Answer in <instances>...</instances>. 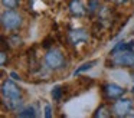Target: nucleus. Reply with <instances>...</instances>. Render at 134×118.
Returning <instances> with one entry per match:
<instances>
[{
  "mask_svg": "<svg viewBox=\"0 0 134 118\" xmlns=\"http://www.w3.org/2000/svg\"><path fill=\"white\" fill-rule=\"evenodd\" d=\"M110 66H124V68L134 66V49L121 50V52L114 53Z\"/></svg>",
  "mask_w": 134,
  "mask_h": 118,
  "instance_id": "obj_1",
  "label": "nucleus"
},
{
  "mask_svg": "<svg viewBox=\"0 0 134 118\" xmlns=\"http://www.w3.org/2000/svg\"><path fill=\"white\" fill-rule=\"evenodd\" d=\"M2 94L9 102H20V89L13 81H4L2 85Z\"/></svg>",
  "mask_w": 134,
  "mask_h": 118,
  "instance_id": "obj_2",
  "label": "nucleus"
},
{
  "mask_svg": "<svg viewBox=\"0 0 134 118\" xmlns=\"http://www.w3.org/2000/svg\"><path fill=\"white\" fill-rule=\"evenodd\" d=\"M22 23V17L19 13H16L13 9H10V10L4 12L3 14H2V25H3L4 29H7V30H15V29H18L19 26H20Z\"/></svg>",
  "mask_w": 134,
  "mask_h": 118,
  "instance_id": "obj_3",
  "label": "nucleus"
},
{
  "mask_svg": "<svg viewBox=\"0 0 134 118\" xmlns=\"http://www.w3.org/2000/svg\"><path fill=\"white\" fill-rule=\"evenodd\" d=\"M45 62L51 69H61L65 65V58L61 50L58 49H49L45 56Z\"/></svg>",
  "mask_w": 134,
  "mask_h": 118,
  "instance_id": "obj_4",
  "label": "nucleus"
},
{
  "mask_svg": "<svg viewBox=\"0 0 134 118\" xmlns=\"http://www.w3.org/2000/svg\"><path fill=\"white\" fill-rule=\"evenodd\" d=\"M133 102L130 99H118L113 105V114L115 117H127L133 114Z\"/></svg>",
  "mask_w": 134,
  "mask_h": 118,
  "instance_id": "obj_5",
  "label": "nucleus"
},
{
  "mask_svg": "<svg viewBox=\"0 0 134 118\" xmlns=\"http://www.w3.org/2000/svg\"><path fill=\"white\" fill-rule=\"evenodd\" d=\"M102 91H104L105 98H108V99H118L124 94V88H121L120 85H115V83H107V85H104Z\"/></svg>",
  "mask_w": 134,
  "mask_h": 118,
  "instance_id": "obj_6",
  "label": "nucleus"
},
{
  "mask_svg": "<svg viewBox=\"0 0 134 118\" xmlns=\"http://www.w3.org/2000/svg\"><path fill=\"white\" fill-rule=\"evenodd\" d=\"M68 40H69L72 45H78L81 42H87L88 40V32L84 29H74L69 30L68 33Z\"/></svg>",
  "mask_w": 134,
  "mask_h": 118,
  "instance_id": "obj_7",
  "label": "nucleus"
},
{
  "mask_svg": "<svg viewBox=\"0 0 134 118\" xmlns=\"http://www.w3.org/2000/svg\"><path fill=\"white\" fill-rule=\"evenodd\" d=\"M69 10L74 16H84L85 14V7L81 0H72L69 3Z\"/></svg>",
  "mask_w": 134,
  "mask_h": 118,
  "instance_id": "obj_8",
  "label": "nucleus"
},
{
  "mask_svg": "<svg viewBox=\"0 0 134 118\" xmlns=\"http://www.w3.org/2000/svg\"><path fill=\"white\" fill-rule=\"evenodd\" d=\"M130 49H134V42H128V43L120 42L114 46V49L111 50V55L117 53V52H121V50H130Z\"/></svg>",
  "mask_w": 134,
  "mask_h": 118,
  "instance_id": "obj_9",
  "label": "nucleus"
},
{
  "mask_svg": "<svg viewBox=\"0 0 134 118\" xmlns=\"http://www.w3.org/2000/svg\"><path fill=\"white\" fill-rule=\"evenodd\" d=\"M95 63H98V60H97V59H94V60H90V62H85V63H82L81 66H78V68L75 69V72H74V75L76 76V75H79L81 72H84V71H88V69H91L94 65H95Z\"/></svg>",
  "mask_w": 134,
  "mask_h": 118,
  "instance_id": "obj_10",
  "label": "nucleus"
},
{
  "mask_svg": "<svg viewBox=\"0 0 134 118\" xmlns=\"http://www.w3.org/2000/svg\"><path fill=\"white\" fill-rule=\"evenodd\" d=\"M111 115V111H108V108L105 105H101L98 109H97V112L94 114V117L98 118V117H110Z\"/></svg>",
  "mask_w": 134,
  "mask_h": 118,
  "instance_id": "obj_11",
  "label": "nucleus"
},
{
  "mask_svg": "<svg viewBox=\"0 0 134 118\" xmlns=\"http://www.w3.org/2000/svg\"><path fill=\"white\" fill-rule=\"evenodd\" d=\"M62 95H64V91H62L61 86H55L52 89V98L55 101H61L62 99Z\"/></svg>",
  "mask_w": 134,
  "mask_h": 118,
  "instance_id": "obj_12",
  "label": "nucleus"
},
{
  "mask_svg": "<svg viewBox=\"0 0 134 118\" xmlns=\"http://www.w3.org/2000/svg\"><path fill=\"white\" fill-rule=\"evenodd\" d=\"M99 7V2L98 0H88V13H95V10Z\"/></svg>",
  "mask_w": 134,
  "mask_h": 118,
  "instance_id": "obj_13",
  "label": "nucleus"
},
{
  "mask_svg": "<svg viewBox=\"0 0 134 118\" xmlns=\"http://www.w3.org/2000/svg\"><path fill=\"white\" fill-rule=\"evenodd\" d=\"M19 2L20 0H2V4L7 9H16L19 6Z\"/></svg>",
  "mask_w": 134,
  "mask_h": 118,
  "instance_id": "obj_14",
  "label": "nucleus"
},
{
  "mask_svg": "<svg viewBox=\"0 0 134 118\" xmlns=\"http://www.w3.org/2000/svg\"><path fill=\"white\" fill-rule=\"evenodd\" d=\"M18 115L19 117H35L36 112H35L33 108H26V109H23V111H20Z\"/></svg>",
  "mask_w": 134,
  "mask_h": 118,
  "instance_id": "obj_15",
  "label": "nucleus"
},
{
  "mask_svg": "<svg viewBox=\"0 0 134 118\" xmlns=\"http://www.w3.org/2000/svg\"><path fill=\"white\" fill-rule=\"evenodd\" d=\"M10 39L13 40V42H12V45H13V46L20 45V42H22V40H20V37H18V36H13V37H10Z\"/></svg>",
  "mask_w": 134,
  "mask_h": 118,
  "instance_id": "obj_16",
  "label": "nucleus"
},
{
  "mask_svg": "<svg viewBox=\"0 0 134 118\" xmlns=\"http://www.w3.org/2000/svg\"><path fill=\"white\" fill-rule=\"evenodd\" d=\"M45 117H46V118H51V117H52V112H51V106H49V105L45 106Z\"/></svg>",
  "mask_w": 134,
  "mask_h": 118,
  "instance_id": "obj_17",
  "label": "nucleus"
},
{
  "mask_svg": "<svg viewBox=\"0 0 134 118\" xmlns=\"http://www.w3.org/2000/svg\"><path fill=\"white\" fill-rule=\"evenodd\" d=\"M111 3H115V4H122V3H127L128 0H108Z\"/></svg>",
  "mask_w": 134,
  "mask_h": 118,
  "instance_id": "obj_18",
  "label": "nucleus"
},
{
  "mask_svg": "<svg viewBox=\"0 0 134 118\" xmlns=\"http://www.w3.org/2000/svg\"><path fill=\"white\" fill-rule=\"evenodd\" d=\"M6 63V52L2 50V65H4Z\"/></svg>",
  "mask_w": 134,
  "mask_h": 118,
  "instance_id": "obj_19",
  "label": "nucleus"
},
{
  "mask_svg": "<svg viewBox=\"0 0 134 118\" xmlns=\"http://www.w3.org/2000/svg\"><path fill=\"white\" fill-rule=\"evenodd\" d=\"M12 76L15 78V79H19V76H18V75H16V74H15V72H13V74H12Z\"/></svg>",
  "mask_w": 134,
  "mask_h": 118,
  "instance_id": "obj_20",
  "label": "nucleus"
},
{
  "mask_svg": "<svg viewBox=\"0 0 134 118\" xmlns=\"http://www.w3.org/2000/svg\"><path fill=\"white\" fill-rule=\"evenodd\" d=\"M131 91H133V94H134V86H133V89H131Z\"/></svg>",
  "mask_w": 134,
  "mask_h": 118,
  "instance_id": "obj_21",
  "label": "nucleus"
}]
</instances>
